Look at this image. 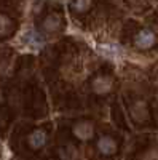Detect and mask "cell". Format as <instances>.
I'll return each mask as SVG.
<instances>
[{"label":"cell","mask_w":158,"mask_h":160,"mask_svg":"<svg viewBox=\"0 0 158 160\" xmlns=\"http://www.w3.org/2000/svg\"><path fill=\"white\" fill-rule=\"evenodd\" d=\"M59 26H61V19L56 15H50L43 21V29H46V31H56V29H59Z\"/></svg>","instance_id":"obj_7"},{"label":"cell","mask_w":158,"mask_h":160,"mask_svg":"<svg viewBox=\"0 0 158 160\" xmlns=\"http://www.w3.org/2000/svg\"><path fill=\"white\" fill-rule=\"evenodd\" d=\"M134 42H136V47H137V48L147 50V48H150V47L155 43V35H153V32L149 31V29H142V31L137 34V37H136Z\"/></svg>","instance_id":"obj_1"},{"label":"cell","mask_w":158,"mask_h":160,"mask_svg":"<svg viewBox=\"0 0 158 160\" xmlns=\"http://www.w3.org/2000/svg\"><path fill=\"white\" fill-rule=\"evenodd\" d=\"M24 40L29 47H34V48H40L43 45V37L37 31H27L24 34Z\"/></svg>","instance_id":"obj_4"},{"label":"cell","mask_w":158,"mask_h":160,"mask_svg":"<svg viewBox=\"0 0 158 160\" xmlns=\"http://www.w3.org/2000/svg\"><path fill=\"white\" fill-rule=\"evenodd\" d=\"M98 148H99V151H101L102 154H105V155H110V154H113V152H115V149H117V144H115V141H113L112 138H109V136H104V138H101V139H99V142H98Z\"/></svg>","instance_id":"obj_3"},{"label":"cell","mask_w":158,"mask_h":160,"mask_svg":"<svg viewBox=\"0 0 158 160\" xmlns=\"http://www.w3.org/2000/svg\"><path fill=\"white\" fill-rule=\"evenodd\" d=\"M112 87V82L109 78H96L94 83H93V88L96 93H99V95H102V93H107Z\"/></svg>","instance_id":"obj_6"},{"label":"cell","mask_w":158,"mask_h":160,"mask_svg":"<svg viewBox=\"0 0 158 160\" xmlns=\"http://www.w3.org/2000/svg\"><path fill=\"white\" fill-rule=\"evenodd\" d=\"M46 142V136H45V133L40 131V130H35L32 135L29 136V144L32 146L34 149H38V148H42V146Z\"/></svg>","instance_id":"obj_5"},{"label":"cell","mask_w":158,"mask_h":160,"mask_svg":"<svg viewBox=\"0 0 158 160\" xmlns=\"http://www.w3.org/2000/svg\"><path fill=\"white\" fill-rule=\"evenodd\" d=\"M89 5H91V0H74V2H72V8L77 13L86 11L89 8Z\"/></svg>","instance_id":"obj_9"},{"label":"cell","mask_w":158,"mask_h":160,"mask_svg":"<svg viewBox=\"0 0 158 160\" xmlns=\"http://www.w3.org/2000/svg\"><path fill=\"white\" fill-rule=\"evenodd\" d=\"M98 50L102 53V56H107V58H117L118 53H120V48L117 45H104V47H99Z\"/></svg>","instance_id":"obj_8"},{"label":"cell","mask_w":158,"mask_h":160,"mask_svg":"<svg viewBox=\"0 0 158 160\" xmlns=\"http://www.w3.org/2000/svg\"><path fill=\"white\" fill-rule=\"evenodd\" d=\"M74 133L77 138L80 139H89L93 136V125L88 123V122H80L78 125L74 127Z\"/></svg>","instance_id":"obj_2"},{"label":"cell","mask_w":158,"mask_h":160,"mask_svg":"<svg viewBox=\"0 0 158 160\" xmlns=\"http://www.w3.org/2000/svg\"><path fill=\"white\" fill-rule=\"evenodd\" d=\"M10 28H11V21L7 16L0 15V34H7L10 31Z\"/></svg>","instance_id":"obj_10"}]
</instances>
